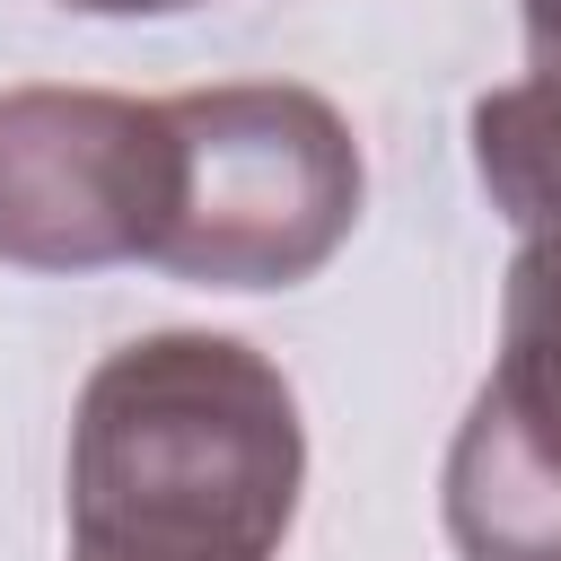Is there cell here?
Returning <instances> with one entry per match:
<instances>
[{
    "label": "cell",
    "mask_w": 561,
    "mask_h": 561,
    "mask_svg": "<svg viewBox=\"0 0 561 561\" xmlns=\"http://www.w3.org/2000/svg\"><path fill=\"white\" fill-rule=\"evenodd\" d=\"M526 70L561 79V0H526Z\"/></svg>",
    "instance_id": "8992f818"
},
{
    "label": "cell",
    "mask_w": 561,
    "mask_h": 561,
    "mask_svg": "<svg viewBox=\"0 0 561 561\" xmlns=\"http://www.w3.org/2000/svg\"><path fill=\"white\" fill-rule=\"evenodd\" d=\"M61 9H88V18H175V9H202V0H61Z\"/></svg>",
    "instance_id": "52a82bcc"
},
{
    "label": "cell",
    "mask_w": 561,
    "mask_h": 561,
    "mask_svg": "<svg viewBox=\"0 0 561 561\" xmlns=\"http://www.w3.org/2000/svg\"><path fill=\"white\" fill-rule=\"evenodd\" d=\"M473 175L500 219L517 228H561V79H508L473 96Z\"/></svg>",
    "instance_id": "5b68a950"
},
{
    "label": "cell",
    "mask_w": 561,
    "mask_h": 561,
    "mask_svg": "<svg viewBox=\"0 0 561 561\" xmlns=\"http://www.w3.org/2000/svg\"><path fill=\"white\" fill-rule=\"evenodd\" d=\"M167 105V210L149 272L193 289H298L359 228V140L289 79L184 88Z\"/></svg>",
    "instance_id": "7a4b0ae2"
},
{
    "label": "cell",
    "mask_w": 561,
    "mask_h": 561,
    "mask_svg": "<svg viewBox=\"0 0 561 561\" xmlns=\"http://www.w3.org/2000/svg\"><path fill=\"white\" fill-rule=\"evenodd\" d=\"M167 210V105L114 88H0V263H149Z\"/></svg>",
    "instance_id": "3957f363"
},
{
    "label": "cell",
    "mask_w": 561,
    "mask_h": 561,
    "mask_svg": "<svg viewBox=\"0 0 561 561\" xmlns=\"http://www.w3.org/2000/svg\"><path fill=\"white\" fill-rule=\"evenodd\" d=\"M438 508L465 561H561V228L508 263L500 359L456 421Z\"/></svg>",
    "instance_id": "277c9868"
},
{
    "label": "cell",
    "mask_w": 561,
    "mask_h": 561,
    "mask_svg": "<svg viewBox=\"0 0 561 561\" xmlns=\"http://www.w3.org/2000/svg\"><path fill=\"white\" fill-rule=\"evenodd\" d=\"M307 482L289 377L237 333H140L70 412L79 561H272Z\"/></svg>",
    "instance_id": "6da1fadb"
}]
</instances>
